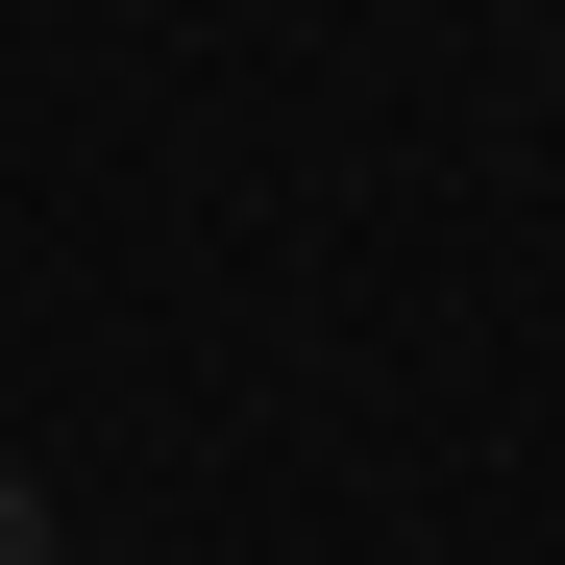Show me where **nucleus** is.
Returning <instances> with one entry per match:
<instances>
[{"label":"nucleus","instance_id":"nucleus-1","mask_svg":"<svg viewBox=\"0 0 565 565\" xmlns=\"http://www.w3.org/2000/svg\"><path fill=\"white\" fill-rule=\"evenodd\" d=\"M0 565H50V492H25V467H0Z\"/></svg>","mask_w":565,"mask_h":565}]
</instances>
